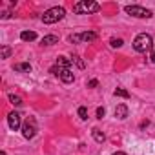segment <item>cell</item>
<instances>
[{
	"instance_id": "277c9868",
	"label": "cell",
	"mask_w": 155,
	"mask_h": 155,
	"mask_svg": "<svg viewBox=\"0 0 155 155\" xmlns=\"http://www.w3.org/2000/svg\"><path fill=\"white\" fill-rule=\"evenodd\" d=\"M97 33L95 31H82V33H75V35H69V42L71 44H81V42H93L97 40Z\"/></svg>"
},
{
	"instance_id": "52a82bcc",
	"label": "cell",
	"mask_w": 155,
	"mask_h": 155,
	"mask_svg": "<svg viewBox=\"0 0 155 155\" xmlns=\"http://www.w3.org/2000/svg\"><path fill=\"white\" fill-rule=\"evenodd\" d=\"M8 124H9V128H11L13 131H17L18 128H22V120H20V115H18L17 111H11V113L8 115Z\"/></svg>"
},
{
	"instance_id": "5b68a950",
	"label": "cell",
	"mask_w": 155,
	"mask_h": 155,
	"mask_svg": "<svg viewBox=\"0 0 155 155\" xmlns=\"http://www.w3.org/2000/svg\"><path fill=\"white\" fill-rule=\"evenodd\" d=\"M124 11L128 15L135 17V18H151L153 17V13L150 9H146V8H142V6H126Z\"/></svg>"
},
{
	"instance_id": "9a60e30c",
	"label": "cell",
	"mask_w": 155,
	"mask_h": 155,
	"mask_svg": "<svg viewBox=\"0 0 155 155\" xmlns=\"http://www.w3.org/2000/svg\"><path fill=\"white\" fill-rule=\"evenodd\" d=\"M11 53H13V49L9 46H2V48H0V58H9Z\"/></svg>"
},
{
	"instance_id": "cb8c5ba5",
	"label": "cell",
	"mask_w": 155,
	"mask_h": 155,
	"mask_svg": "<svg viewBox=\"0 0 155 155\" xmlns=\"http://www.w3.org/2000/svg\"><path fill=\"white\" fill-rule=\"evenodd\" d=\"M113 155H128V153H124V151H117V153H113Z\"/></svg>"
},
{
	"instance_id": "44dd1931",
	"label": "cell",
	"mask_w": 155,
	"mask_h": 155,
	"mask_svg": "<svg viewBox=\"0 0 155 155\" xmlns=\"http://www.w3.org/2000/svg\"><path fill=\"white\" fill-rule=\"evenodd\" d=\"M97 86H99V81H97V79H91V81L88 82V88H97Z\"/></svg>"
},
{
	"instance_id": "e0dca14e",
	"label": "cell",
	"mask_w": 155,
	"mask_h": 155,
	"mask_svg": "<svg viewBox=\"0 0 155 155\" xmlns=\"http://www.w3.org/2000/svg\"><path fill=\"white\" fill-rule=\"evenodd\" d=\"M113 95H115V97H122V99H130V93H128L124 88H117V90L113 91Z\"/></svg>"
},
{
	"instance_id": "ba28073f",
	"label": "cell",
	"mask_w": 155,
	"mask_h": 155,
	"mask_svg": "<svg viewBox=\"0 0 155 155\" xmlns=\"http://www.w3.org/2000/svg\"><path fill=\"white\" fill-rule=\"evenodd\" d=\"M60 81L62 82H66V84H71L73 81H75V75H73V71L71 69H60Z\"/></svg>"
},
{
	"instance_id": "7c38bea8",
	"label": "cell",
	"mask_w": 155,
	"mask_h": 155,
	"mask_svg": "<svg viewBox=\"0 0 155 155\" xmlns=\"http://www.w3.org/2000/svg\"><path fill=\"white\" fill-rule=\"evenodd\" d=\"M20 38H22L24 42H33V40L37 38V33H35V31H22V33H20Z\"/></svg>"
},
{
	"instance_id": "7a4b0ae2",
	"label": "cell",
	"mask_w": 155,
	"mask_h": 155,
	"mask_svg": "<svg viewBox=\"0 0 155 155\" xmlns=\"http://www.w3.org/2000/svg\"><path fill=\"white\" fill-rule=\"evenodd\" d=\"M97 11H101V4L91 2V0H81V2H77L73 6V13L77 15H91Z\"/></svg>"
},
{
	"instance_id": "2e32d148",
	"label": "cell",
	"mask_w": 155,
	"mask_h": 155,
	"mask_svg": "<svg viewBox=\"0 0 155 155\" xmlns=\"http://www.w3.org/2000/svg\"><path fill=\"white\" fill-rule=\"evenodd\" d=\"M71 62H75V64L79 66L81 69H84V68H86V62H84V60H82L79 55H73V57H71Z\"/></svg>"
},
{
	"instance_id": "5bb4252c",
	"label": "cell",
	"mask_w": 155,
	"mask_h": 155,
	"mask_svg": "<svg viewBox=\"0 0 155 155\" xmlns=\"http://www.w3.org/2000/svg\"><path fill=\"white\" fill-rule=\"evenodd\" d=\"M15 71L29 73V71H31V64H29V62H20V64H15Z\"/></svg>"
},
{
	"instance_id": "4fadbf2b",
	"label": "cell",
	"mask_w": 155,
	"mask_h": 155,
	"mask_svg": "<svg viewBox=\"0 0 155 155\" xmlns=\"http://www.w3.org/2000/svg\"><path fill=\"white\" fill-rule=\"evenodd\" d=\"M58 42V37L57 35H46L44 38H42V46H53V44H57Z\"/></svg>"
},
{
	"instance_id": "ac0fdd59",
	"label": "cell",
	"mask_w": 155,
	"mask_h": 155,
	"mask_svg": "<svg viewBox=\"0 0 155 155\" xmlns=\"http://www.w3.org/2000/svg\"><path fill=\"white\" fill-rule=\"evenodd\" d=\"M122 44H124L122 38H115V37H113V38L110 40V46H111V48H122Z\"/></svg>"
},
{
	"instance_id": "d6986e66",
	"label": "cell",
	"mask_w": 155,
	"mask_h": 155,
	"mask_svg": "<svg viewBox=\"0 0 155 155\" xmlns=\"http://www.w3.org/2000/svg\"><path fill=\"white\" fill-rule=\"evenodd\" d=\"M9 102H11L13 106H20V104H22V99L17 97V95H9Z\"/></svg>"
},
{
	"instance_id": "3957f363",
	"label": "cell",
	"mask_w": 155,
	"mask_h": 155,
	"mask_svg": "<svg viewBox=\"0 0 155 155\" xmlns=\"http://www.w3.org/2000/svg\"><path fill=\"white\" fill-rule=\"evenodd\" d=\"M64 17H66V9L55 6V8H49L48 11H44V15H42V22H44V24H55V22L62 20Z\"/></svg>"
},
{
	"instance_id": "8fae6325",
	"label": "cell",
	"mask_w": 155,
	"mask_h": 155,
	"mask_svg": "<svg viewBox=\"0 0 155 155\" xmlns=\"http://www.w3.org/2000/svg\"><path fill=\"white\" fill-rule=\"evenodd\" d=\"M91 135H93V139H95L99 144H102V142L106 140V135H104V133H102L99 128H93V130H91Z\"/></svg>"
},
{
	"instance_id": "603a6c76",
	"label": "cell",
	"mask_w": 155,
	"mask_h": 155,
	"mask_svg": "<svg viewBox=\"0 0 155 155\" xmlns=\"http://www.w3.org/2000/svg\"><path fill=\"white\" fill-rule=\"evenodd\" d=\"M151 62L155 64V46H153V49H151Z\"/></svg>"
},
{
	"instance_id": "7402d4cb",
	"label": "cell",
	"mask_w": 155,
	"mask_h": 155,
	"mask_svg": "<svg viewBox=\"0 0 155 155\" xmlns=\"http://www.w3.org/2000/svg\"><path fill=\"white\" fill-rule=\"evenodd\" d=\"M104 115H106V110H104V108H99V110H97V119H102Z\"/></svg>"
},
{
	"instance_id": "9c48e42d",
	"label": "cell",
	"mask_w": 155,
	"mask_h": 155,
	"mask_svg": "<svg viewBox=\"0 0 155 155\" xmlns=\"http://www.w3.org/2000/svg\"><path fill=\"white\" fill-rule=\"evenodd\" d=\"M115 117L120 119V120H124V119L128 117V106H126V104H119V106L115 108Z\"/></svg>"
},
{
	"instance_id": "ffe728a7",
	"label": "cell",
	"mask_w": 155,
	"mask_h": 155,
	"mask_svg": "<svg viewBox=\"0 0 155 155\" xmlns=\"http://www.w3.org/2000/svg\"><path fill=\"white\" fill-rule=\"evenodd\" d=\"M79 117H81L82 120H86V119H88V108L81 106V108H79Z\"/></svg>"
},
{
	"instance_id": "8992f818",
	"label": "cell",
	"mask_w": 155,
	"mask_h": 155,
	"mask_svg": "<svg viewBox=\"0 0 155 155\" xmlns=\"http://www.w3.org/2000/svg\"><path fill=\"white\" fill-rule=\"evenodd\" d=\"M22 135H24V139H33L37 135V120L33 117L26 119V122L22 124Z\"/></svg>"
},
{
	"instance_id": "6da1fadb",
	"label": "cell",
	"mask_w": 155,
	"mask_h": 155,
	"mask_svg": "<svg viewBox=\"0 0 155 155\" xmlns=\"http://www.w3.org/2000/svg\"><path fill=\"white\" fill-rule=\"evenodd\" d=\"M133 49H135L137 53H146V51L153 49V38H151V35H148V33H139V35L135 37V40H133Z\"/></svg>"
},
{
	"instance_id": "30bf717a",
	"label": "cell",
	"mask_w": 155,
	"mask_h": 155,
	"mask_svg": "<svg viewBox=\"0 0 155 155\" xmlns=\"http://www.w3.org/2000/svg\"><path fill=\"white\" fill-rule=\"evenodd\" d=\"M57 66H58L60 69H69V66H71V58L58 57V58H57Z\"/></svg>"
}]
</instances>
